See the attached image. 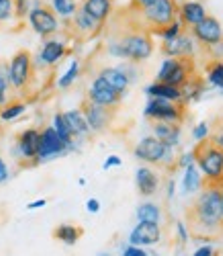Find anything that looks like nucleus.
<instances>
[{"mask_svg": "<svg viewBox=\"0 0 223 256\" xmlns=\"http://www.w3.org/2000/svg\"><path fill=\"white\" fill-rule=\"evenodd\" d=\"M46 205H48L46 199H39V201H31V203L27 205V209H29V211H33V209H43Z\"/></svg>", "mask_w": 223, "mask_h": 256, "instance_id": "de8ad7c7", "label": "nucleus"}, {"mask_svg": "<svg viewBox=\"0 0 223 256\" xmlns=\"http://www.w3.org/2000/svg\"><path fill=\"white\" fill-rule=\"evenodd\" d=\"M8 68V78H10V86L14 92H25L31 86V80L35 76V68H33V56L27 50L16 52L10 62L6 64Z\"/></svg>", "mask_w": 223, "mask_h": 256, "instance_id": "0eeeda50", "label": "nucleus"}, {"mask_svg": "<svg viewBox=\"0 0 223 256\" xmlns=\"http://www.w3.org/2000/svg\"><path fill=\"white\" fill-rule=\"evenodd\" d=\"M192 136H194L196 142H198V140H205V138L209 136V125H207V123L196 125V127H194V132H192Z\"/></svg>", "mask_w": 223, "mask_h": 256, "instance_id": "a19ab883", "label": "nucleus"}, {"mask_svg": "<svg viewBox=\"0 0 223 256\" xmlns=\"http://www.w3.org/2000/svg\"><path fill=\"white\" fill-rule=\"evenodd\" d=\"M219 201H221V228H223V178L219 184Z\"/></svg>", "mask_w": 223, "mask_h": 256, "instance_id": "09e8293b", "label": "nucleus"}, {"mask_svg": "<svg viewBox=\"0 0 223 256\" xmlns=\"http://www.w3.org/2000/svg\"><path fill=\"white\" fill-rule=\"evenodd\" d=\"M138 222H148V224H160L162 222V209L156 203H142L136 211Z\"/></svg>", "mask_w": 223, "mask_h": 256, "instance_id": "c85d7f7f", "label": "nucleus"}, {"mask_svg": "<svg viewBox=\"0 0 223 256\" xmlns=\"http://www.w3.org/2000/svg\"><path fill=\"white\" fill-rule=\"evenodd\" d=\"M66 23L72 27L74 33H78V35H82V37H90V35L102 31V27H104V25L96 23L92 16H88L80 6H78V10H76V14H74L70 20H66Z\"/></svg>", "mask_w": 223, "mask_h": 256, "instance_id": "5701e85b", "label": "nucleus"}, {"mask_svg": "<svg viewBox=\"0 0 223 256\" xmlns=\"http://www.w3.org/2000/svg\"><path fill=\"white\" fill-rule=\"evenodd\" d=\"M192 160L196 168L203 172V178L219 180L223 178V150L207 136L205 140H198L192 150Z\"/></svg>", "mask_w": 223, "mask_h": 256, "instance_id": "7ed1b4c3", "label": "nucleus"}, {"mask_svg": "<svg viewBox=\"0 0 223 256\" xmlns=\"http://www.w3.org/2000/svg\"><path fill=\"white\" fill-rule=\"evenodd\" d=\"M66 56H68V44L62 39L50 37L43 41L39 54L33 58V68H35V72H39L43 68H54Z\"/></svg>", "mask_w": 223, "mask_h": 256, "instance_id": "f8f14e48", "label": "nucleus"}, {"mask_svg": "<svg viewBox=\"0 0 223 256\" xmlns=\"http://www.w3.org/2000/svg\"><path fill=\"white\" fill-rule=\"evenodd\" d=\"M43 4V0H14V18L25 20L33 8Z\"/></svg>", "mask_w": 223, "mask_h": 256, "instance_id": "f704fd0d", "label": "nucleus"}, {"mask_svg": "<svg viewBox=\"0 0 223 256\" xmlns=\"http://www.w3.org/2000/svg\"><path fill=\"white\" fill-rule=\"evenodd\" d=\"M203 54H207V60H219V62H223V39L217 41V44H213V46L203 48Z\"/></svg>", "mask_w": 223, "mask_h": 256, "instance_id": "58836bf2", "label": "nucleus"}, {"mask_svg": "<svg viewBox=\"0 0 223 256\" xmlns=\"http://www.w3.org/2000/svg\"><path fill=\"white\" fill-rule=\"evenodd\" d=\"M188 33L192 35V39L196 41V44H200L203 48L213 46V44H217V41L223 39V27H221V23H219L215 16H209V14L203 20H200L198 25L190 27Z\"/></svg>", "mask_w": 223, "mask_h": 256, "instance_id": "2eb2a0df", "label": "nucleus"}, {"mask_svg": "<svg viewBox=\"0 0 223 256\" xmlns=\"http://www.w3.org/2000/svg\"><path fill=\"white\" fill-rule=\"evenodd\" d=\"M178 0H154L142 10H129L125 8L127 20L125 25L131 31H146L150 35H158L164 27L178 20Z\"/></svg>", "mask_w": 223, "mask_h": 256, "instance_id": "f03ea898", "label": "nucleus"}, {"mask_svg": "<svg viewBox=\"0 0 223 256\" xmlns=\"http://www.w3.org/2000/svg\"><path fill=\"white\" fill-rule=\"evenodd\" d=\"M117 41L121 44V50H123V60L131 62V64H142V62L150 60L156 50L152 35L146 31L127 29L121 37H117Z\"/></svg>", "mask_w": 223, "mask_h": 256, "instance_id": "20e7f679", "label": "nucleus"}, {"mask_svg": "<svg viewBox=\"0 0 223 256\" xmlns=\"http://www.w3.org/2000/svg\"><path fill=\"white\" fill-rule=\"evenodd\" d=\"M184 29H182V25L178 23V20H174L172 25H168V27H164L160 33H158V37H162L164 41H170V39H174V37H178Z\"/></svg>", "mask_w": 223, "mask_h": 256, "instance_id": "4c0bfd02", "label": "nucleus"}, {"mask_svg": "<svg viewBox=\"0 0 223 256\" xmlns=\"http://www.w3.org/2000/svg\"><path fill=\"white\" fill-rule=\"evenodd\" d=\"M64 115H66V121H68L70 130H72V136H74V140H84V138H88V136L92 134V132H90V127H88V123H86V119H84V115H82V111H80V109L66 111Z\"/></svg>", "mask_w": 223, "mask_h": 256, "instance_id": "393cba45", "label": "nucleus"}, {"mask_svg": "<svg viewBox=\"0 0 223 256\" xmlns=\"http://www.w3.org/2000/svg\"><path fill=\"white\" fill-rule=\"evenodd\" d=\"M10 78H8V68H6V62L0 64V106H4L10 100Z\"/></svg>", "mask_w": 223, "mask_h": 256, "instance_id": "2f4dec72", "label": "nucleus"}, {"mask_svg": "<svg viewBox=\"0 0 223 256\" xmlns=\"http://www.w3.org/2000/svg\"><path fill=\"white\" fill-rule=\"evenodd\" d=\"M144 117L148 121L182 123L186 119V102L184 100L172 102V100H164V98H148Z\"/></svg>", "mask_w": 223, "mask_h": 256, "instance_id": "6e6552de", "label": "nucleus"}, {"mask_svg": "<svg viewBox=\"0 0 223 256\" xmlns=\"http://www.w3.org/2000/svg\"><path fill=\"white\" fill-rule=\"evenodd\" d=\"M117 166H121V158H119V156H108V158L104 160V164H102V168H104V170L117 168Z\"/></svg>", "mask_w": 223, "mask_h": 256, "instance_id": "c03bdc74", "label": "nucleus"}, {"mask_svg": "<svg viewBox=\"0 0 223 256\" xmlns=\"http://www.w3.org/2000/svg\"><path fill=\"white\" fill-rule=\"evenodd\" d=\"M102 256H106V254H102Z\"/></svg>", "mask_w": 223, "mask_h": 256, "instance_id": "8fccbe9b", "label": "nucleus"}, {"mask_svg": "<svg viewBox=\"0 0 223 256\" xmlns=\"http://www.w3.org/2000/svg\"><path fill=\"white\" fill-rule=\"evenodd\" d=\"M80 62L78 60H74L72 64H70V68H68V72H66L60 80H58V88H62V90H66V88H70L72 84L80 78Z\"/></svg>", "mask_w": 223, "mask_h": 256, "instance_id": "72a5a7b5", "label": "nucleus"}, {"mask_svg": "<svg viewBox=\"0 0 223 256\" xmlns=\"http://www.w3.org/2000/svg\"><path fill=\"white\" fill-rule=\"evenodd\" d=\"M10 178V170H8V164L4 162V158L0 156V186H2L4 182H8Z\"/></svg>", "mask_w": 223, "mask_h": 256, "instance_id": "ea45409f", "label": "nucleus"}, {"mask_svg": "<svg viewBox=\"0 0 223 256\" xmlns=\"http://www.w3.org/2000/svg\"><path fill=\"white\" fill-rule=\"evenodd\" d=\"M27 23H29V27H31L39 37H43V39L54 37V35L60 31V27H62L60 16L54 12V8H52L48 2H43V4H39L37 8H33V10L29 12V16H27Z\"/></svg>", "mask_w": 223, "mask_h": 256, "instance_id": "1a4fd4ad", "label": "nucleus"}, {"mask_svg": "<svg viewBox=\"0 0 223 256\" xmlns=\"http://www.w3.org/2000/svg\"><path fill=\"white\" fill-rule=\"evenodd\" d=\"M136 186L140 190V195L152 197L158 193V188H160V174L156 172V170H152L150 166H142L136 172Z\"/></svg>", "mask_w": 223, "mask_h": 256, "instance_id": "aec40b11", "label": "nucleus"}, {"mask_svg": "<svg viewBox=\"0 0 223 256\" xmlns=\"http://www.w3.org/2000/svg\"><path fill=\"white\" fill-rule=\"evenodd\" d=\"M205 72H207V80H209L211 86L223 88V62H219V60H207Z\"/></svg>", "mask_w": 223, "mask_h": 256, "instance_id": "7c9ffc66", "label": "nucleus"}, {"mask_svg": "<svg viewBox=\"0 0 223 256\" xmlns=\"http://www.w3.org/2000/svg\"><path fill=\"white\" fill-rule=\"evenodd\" d=\"M162 240V228L160 224H148L138 222V226L129 234V244L131 246H154Z\"/></svg>", "mask_w": 223, "mask_h": 256, "instance_id": "f3484780", "label": "nucleus"}, {"mask_svg": "<svg viewBox=\"0 0 223 256\" xmlns=\"http://www.w3.org/2000/svg\"><path fill=\"white\" fill-rule=\"evenodd\" d=\"M82 236H84V230L78 226H72V224H62L54 232V238L66 246H76Z\"/></svg>", "mask_w": 223, "mask_h": 256, "instance_id": "a878e982", "label": "nucleus"}, {"mask_svg": "<svg viewBox=\"0 0 223 256\" xmlns=\"http://www.w3.org/2000/svg\"><path fill=\"white\" fill-rule=\"evenodd\" d=\"M50 6L54 8V12H56L60 18L70 20V18L76 14V10H78L80 4H78V0H52Z\"/></svg>", "mask_w": 223, "mask_h": 256, "instance_id": "c756f323", "label": "nucleus"}, {"mask_svg": "<svg viewBox=\"0 0 223 256\" xmlns=\"http://www.w3.org/2000/svg\"><path fill=\"white\" fill-rule=\"evenodd\" d=\"M162 54L168 58H194L196 54V41L188 31H182L178 37L164 41L162 44Z\"/></svg>", "mask_w": 223, "mask_h": 256, "instance_id": "dca6fc26", "label": "nucleus"}, {"mask_svg": "<svg viewBox=\"0 0 223 256\" xmlns=\"http://www.w3.org/2000/svg\"><path fill=\"white\" fill-rule=\"evenodd\" d=\"M152 130H154V138H158L164 146L170 148H178L180 144V123H168V121H152Z\"/></svg>", "mask_w": 223, "mask_h": 256, "instance_id": "a211bd4d", "label": "nucleus"}, {"mask_svg": "<svg viewBox=\"0 0 223 256\" xmlns=\"http://www.w3.org/2000/svg\"><path fill=\"white\" fill-rule=\"evenodd\" d=\"M39 136H41V130H37V127H27V130H23L16 136V150H14V154L23 162L33 164V166H37Z\"/></svg>", "mask_w": 223, "mask_h": 256, "instance_id": "4468645a", "label": "nucleus"}, {"mask_svg": "<svg viewBox=\"0 0 223 256\" xmlns=\"http://www.w3.org/2000/svg\"><path fill=\"white\" fill-rule=\"evenodd\" d=\"M27 104L23 100H8L4 106H0V121L2 123H10L16 121L20 115H25Z\"/></svg>", "mask_w": 223, "mask_h": 256, "instance_id": "bb28decb", "label": "nucleus"}, {"mask_svg": "<svg viewBox=\"0 0 223 256\" xmlns=\"http://www.w3.org/2000/svg\"><path fill=\"white\" fill-rule=\"evenodd\" d=\"M205 16H207L205 4H200V2H182V4H178V23L182 25L184 31H188L194 25H198Z\"/></svg>", "mask_w": 223, "mask_h": 256, "instance_id": "6ab92c4d", "label": "nucleus"}, {"mask_svg": "<svg viewBox=\"0 0 223 256\" xmlns=\"http://www.w3.org/2000/svg\"><path fill=\"white\" fill-rule=\"evenodd\" d=\"M86 209L90 211V213H98V211H100V201H98V199H88Z\"/></svg>", "mask_w": 223, "mask_h": 256, "instance_id": "49530a36", "label": "nucleus"}, {"mask_svg": "<svg viewBox=\"0 0 223 256\" xmlns=\"http://www.w3.org/2000/svg\"><path fill=\"white\" fill-rule=\"evenodd\" d=\"M174 150L176 148H170V146H164L158 138L154 136H148L144 140L138 142L136 150H133V156L138 160L146 162V164H158L162 168H170L172 164L176 166V156H174Z\"/></svg>", "mask_w": 223, "mask_h": 256, "instance_id": "39448f33", "label": "nucleus"}, {"mask_svg": "<svg viewBox=\"0 0 223 256\" xmlns=\"http://www.w3.org/2000/svg\"><path fill=\"white\" fill-rule=\"evenodd\" d=\"M98 76L108 84L110 88H115V90L121 92L123 96L127 94V90H129V86H131V80H129V76H127V72H125L123 66L102 68V70L98 72Z\"/></svg>", "mask_w": 223, "mask_h": 256, "instance_id": "412c9836", "label": "nucleus"}, {"mask_svg": "<svg viewBox=\"0 0 223 256\" xmlns=\"http://www.w3.org/2000/svg\"><path fill=\"white\" fill-rule=\"evenodd\" d=\"M146 94L150 98H164V100H172V102L182 100V90L176 88V86H170V84H164V82L150 84L146 88Z\"/></svg>", "mask_w": 223, "mask_h": 256, "instance_id": "b1692460", "label": "nucleus"}, {"mask_svg": "<svg viewBox=\"0 0 223 256\" xmlns=\"http://www.w3.org/2000/svg\"><path fill=\"white\" fill-rule=\"evenodd\" d=\"M192 256H215V250L213 246H200Z\"/></svg>", "mask_w": 223, "mask_h": 256, "instance_id": "a18cd8bd", "label": "nucleus"}, {"mask_svg": "<svg viewBox=\"0 0 223 256\" xmlns=\"http://www.w3.org/2000/svg\"><path fill=\"white\" fill-rule=\"evenodd\" d=\"M54 130L58 132V136L68 144V148H70V152L76 148V140H74V136H72V130H70V125H68V121H66V115L64 113H56V117H54Z\"/></svg>", "mask_w": 223, "mask_h": 256, "instance_id": "cd10ccee", "label": "nucleus"}, {"mask_svg": "<svg viewBox=\"0 0 223 256\" xmlns=\"http://www.w3.org/2000/svg\"><path fill=\"white\" fill-rule=\"evenodd\" d=\"M211 132H213V134H209V138H211V140L221 148V150H223V115L217 117V119L213 121Z\"/></svg>", "mask_w": 223, "mask_h": 256, "instance_id": "e433bc0d", "label": "nucleus"}, {"mask_svg": "<svg viewBox=\"0 0 223 256\" xmlns=\"http://www.w3.org/2000/svg\"><path fill=\"white\" fill-rule=\"evenodd\" d=\"M154 0H131V4L127 6L129 10H142V8H146L148 4H152Z\"/></svg>", "mask_w": 223, "mask_h": 256, "instance_id": "37998d69", "label": "nucleus"}, {"mask_svg": "<svg viewBox=\"0 0 223 256\" xmlns=\"http://www.w3.org/2000/svg\"><path fill=\"white\" fill-rule=\"evenodd\" d=\"M14 18V0H0V23Z\"/></svg>", "mask_w": 223, "mask_h": 256, "instance_id": "c9c22d12", "label": "nucleus"}, {"mask_svg": "<svg viewBox=\"0 0 223 256\" xmlns=\"http://www.w3.org/2000/svg\"><path fill=\"white\" fill-rule=\"evenodd\" d=\"M70 152L68 144H66L58 132L54 130L52 125L43 127L41 130V136H39V150H37V164H43V162H50V160H56L60 156H66Z\"/></svg>", "mask_w": 223, "mask_h": 256, "instance_id": "9d476101", "label": "nucleus"}, {"mask_svg": "<svg viewBox=\"0 0 223 256\" xmlns=\"http://www.w3.org/2000/svg\"><path fill=\"white\" fill-rule=\"evenodd\" d=\"M219 180L203 178L200 193L186 207V228L190 238L200 242H211L223 236L221 228V201H219Z\"/></svg>", "mask_w": 223, "mask_h": 256, "instance_id": "f257e3e1", "label": "nucleus"}, {"mask_svg": "<svg viewBox=\"0 0 223 256\" xmlns=\"http://www.w3.org/2000/svg\"><path fill=\"white\" fill-rule=\"evenodd\" d=\"M80 111L92 134H104L106 130H110V125L115 121V113H117V109H106V106H100L88 98L82 100Z\"/></svg>", "mask_w": 223, "mask_h": 256, "instance_id": "9b49d317", "label": "nucleus"}, {"mask_svg": "<svg viewBox=\"0 0 223 256\" xmlns=\"http://www.w3.org/2000/svg\"><path fill=\"white\" fill-rule=\"evenodd\" d=\"M113 4H115V0H82L80 8L88 16H92L96 23L104 25L110 18V14H113Z\"/></svg>", "mask_w": 223, "mask_h": 256, "instance_id": "4be33fe9", "label": "nucleus"}, {"mask_svg": "<svg viewBox=\"0 0 223 256\" xmlns=\"http://www.w3.org/2000/svg\"><path fill=\"white\" fill-rule=\"evenodd\" d=\"M196 72L198 70H196L194 58H168L162 64L156 82H164V84H170V86L182 88Z\"/></svg>", "mask_w": 223, "mask_h": 256, "instance_id": "423d86ee", "label": "nucleus"}, {"mask_svg": "<svg viewBox=\"0 0 223 256\" xmlns=\"http://www.w3.org/2000/svg\"><path fill=\"white\" fill-rule=\"evenodd\" d=\"M123 256H150L142 246H127L123 250Z\"/></svg>", "mask_w": 223, "mask_h": 256, "instance_id": "79ce46f5", "label": "nucleus"}, {"mask_svg": "<svg viewBox=\"0 0 223 256\" xmlns=\"http://www.w3.org/2000/svg\"><path fill=\"white\" fill-rule=\"evenodd\" d=\"M203 184V178L198 174V168L194 164L186 166V174H184V193H194V190L200 188Z\"/></svg>", "mask_w": 223, "mask_h": 256, "instance_id": "473e14b6", "label": "nucleus"}, {"mask_svg": "<svg viewBox=\"0 0 223 256\" xmlns=\"http://www.w3.org/2000/svg\"><path fill=\"white\" fill-rule=\"evenodd\" d=\"M86 98L96 102V104H100V106H106V109H119V104L123 102V94L117 92L115 88H110L100 76H96L92 80Z\"/></svg>", "mask_w": 223, "mask_h": 256, "instance_id": "ddd939ff", "label": "nucleus"}]
</instances>
